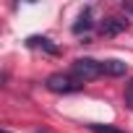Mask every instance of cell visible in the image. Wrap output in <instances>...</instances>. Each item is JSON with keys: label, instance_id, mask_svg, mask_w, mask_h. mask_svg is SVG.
<instances>
[{"label": "cell", "instance_id": "1", "mask_svg": "<svg viewBox=\"0 0 133 133\" xmlns=\"http://www.w3.org/2000/svg\"><path fill=\"white\" fill-rule=\"evenodd\" d=\"M71 76H73L76 81H81V84L94 81V78L102 76V63L94 60V57H78V60H73V65H71Z\"/></svg>", "mask_w": 133, "mask_h": 133}, {"label": "cell", "instance_id": "2", "mask_svg": "<svg viewBox=\"0 0 133 133\" xmlns=\"http://www.w3.org/2000/svg\"><path fill=\"white\" fill-rule=\"evenodd\" d=\"M52 94H73V91H78L84 84L81 81H76L71 73H52L50 78H47V84H44Z\"/></svg>", "mask_w": 133, "mask_h": 133}, {"label": "cell", "instance_id": "3", "mask_svg": "<svg viewBox=\"0 0 133 133\" xmlns=\"http://www.w3.org/2000/svg\"><path fill=\"white\" fill-rule=\"evenodd\" d=\"M125 29H128V21L115 18V16H110V18H104V21L99 24V31H102L104 37H115V34H120V31H125Z\"/></svg>", "mask_w": 133, "mask_h": 133}, {"label": "cell", "instance_id": "4", "mask_svg": "<svg viewBox=\"0 0 133 133\" xmlns=\"http://www.w3.org/2000/svg\"><path fill=\"white\" fill-rule=\"evenodd\" d=\"M128 71V65L120 60H102V73L104 76H123Z\"/></svg>", "mask_w": 133, "mask_h": 133}, {"label": "cell", "instance_id": "5", "mask_svg": "<svg viewBox=\"0 0 133 133\" xmlns=\"http://www.w3.org/2000/svg\"><path fill=\"white\" fill-rule=\"evenodd\" d=\"M91 29V8H84L81 16H78V24H73V31L81 34V31H89Z\"/></svg>", "mask_w": 133, "mask_h": 133}, {"label": "cell", "instance_id": "6", "mask_svg": "<svg viewBox=\"0 0 133 133\" xmlns=\"http://www.w3.org/2000/svg\"><path fill=\"white\" fill-rule=\"evenodd\" d=\"M29 44H31V47H42V50H44V52H50V55H57V52H60V50H57L47 37H31V39H29Z\"/></svg>", "mask_w": 133, "mask_h": 133}, {"label": "cell", "instance_id": "7", "mask_svg": "<svg viewBox=\"0 0 133 133\" xmlns=\"http://www.w3.org/2000/svg\"><path fill=\"white\" fill-rule=\"evenodd\" d=\"M89 130H91V133H125V130H120V128H115V125H99V123L89 125Z\"/></svg>", "mask_w": 133, "mask_h": 133}, {"label": "cell", "instance_id": "8", "mask_svg": "<svg viewBox=\"0 0 133 133\" xmlns=\"http://www.w3.org/2000/svg\"><path fill=\"white\" fill-rule=\"evenodd\" d=\"M125 104L133 110V84H128V89H125Z\"/></svg>", "mask_w": 133, "mask_h": 133}, {"label": "cell", "instance_id": "9", "mask_svg": "<svg viewBox=\"0 0 133 133\" xmlns=\"http://www.w3.org/2000/svg\"><path fill=\"white\" fill-rule=\"evenodd\" d=\"M123 11H125V13H130V16H133V3H123Z\"/></svg>", "mask_w": 133, "mask_h": 133}, {"label": "cell", "instance_id": "10", "mask_svg": "<svg viewBox=\"0 0 133 133\" xmlns=\"http://www.w3.org/2000/svg\"><path fill=\"white\" fill-rule=\"evenodd\" d=\"M3 133H11V130H3Z\"/></svg>", "mask_w": 133, "mask_h": 133}, {"label": "cell", "instance_id": "11", "mask_svg": "<svg viewBox=\"0 0 133 133\" xmlns=\"http://www.w3.org/2000/svg\"><path fill=\"white\" fill-rule=\"evenodd\" d=\"M37 133H44V130H37Z\"/></svg>", "mask_w": 133, "mask_h": 133}]
</instances>
